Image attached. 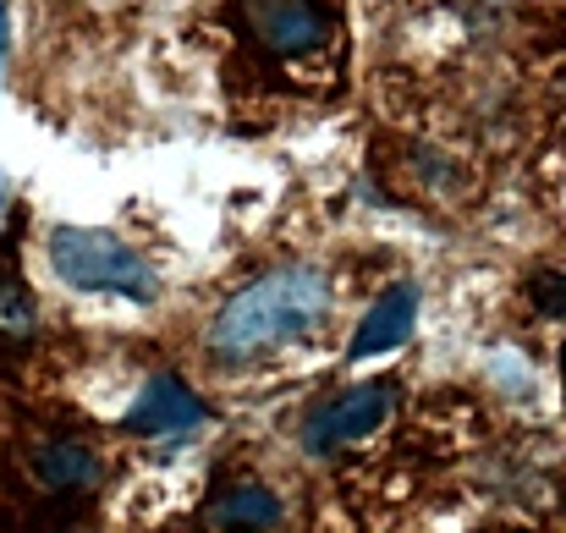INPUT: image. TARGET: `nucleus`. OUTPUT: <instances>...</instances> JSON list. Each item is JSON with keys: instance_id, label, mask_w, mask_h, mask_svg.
<instances>
[{"instance_id": "423d86ee", "label": "nucleus", "mask_w": 566, "mask_h": 533, "mask_svg": "<svg viewBox=\"0 0 566 533\" xmlns=\"http://www.w3.org/2000/svg\"><path fill=\"white\" fill-rule=\"evenodd\" d=\"M412 320H418V292L412 286H390L375 309L364 314V325L353 336V357H375V353L401 347L412 336Z\"/></svg>"}, {"instance_id": "f03ea898", "label": "nucleus", "mask_w": 566, "mask_h": 533, "mask_svg": "<svg viewBox=\"0 0 566 533\" xmlns=\"http://www.w3.org/2000/svg\"><path fill=\"white\" fill-rule=\"evenodd\" d=\"M50 264L61 281L83 286V292H122L149 303L155 297V270L144 253H133L127 242H116L111 231H88V226H55L50 231Z\"/></svg>"}, {"instance_id": "0eeeda50", "label": "nucleus", "mask_w": 566, "mask_h": 533, "mask_svg": "<svg viewBox=\"0 0 566 533\" xmlns=\"http://www.w3.org/2000/svg\"><path fill=\"white\" fill-rule=\"evenodd\" d=\"M33 473L44 490H61V495H83L94 479H99V457L83 446V440H44L33 451Z\"/></svg>"}, {"instance_id": "20e7f679", "label": "nucleus", "mask_w": 566, "mask_h": 533, "mask_svg": "<svg viewBox=\"0 0 566 533\" xmlns=\"http://www.w3.org/2000/svg\"><path fill=\"white\" fill-rule=\"evenodd\" d=\"M390 396H396V390L375 379V385H358V390L325 401V407L308 418V429H303L308 451H336V446H347V440L375 435L379 424H385V412H390Z\"/></svg>"}, {"instance_id": "1a4fd4ad", "label": "nucleus", "mask_w": 566, "mask_h": 533, "mask_svg": "<svg viewBox=\"0 0 566 533\" xmlns=\"http://www.w3.org/2000/svg\"><path fill=\"white\" fill-rule=\"evenodd\" d=\"M0 331L6 336H28L33 331V292L17 281H0Z\"/></svg>"}, {"instance_id": "9d476101", "label": "nucleus", "mask_w": 566, "mask_h": 533, "mask_svg": "<svg viewBox=\"0 0 566 533\" xmlns=\"http://www.w3.org/2000/svg\"><path fill=\"white\" fill-rule=\"evenodd\" d=\"M534 309L551 314V320H562L566 314V275H539V281H534Z\"/></svg>"}, {"instance_id": "6e6552de", "label": "nucleus", "mask_w": 566, "mask_h": 533, "mask_svg": "<svg viewBox=\"0 0 566 533\" xmlns=\"http://www.w3.org/2000/svg\"><path fill=\"white\" fill-rule=\"evenodd\" d=\"M214 523L231 529V533H264V529L281 523V501H275L270 490H259V484H237V490L220 495Z\"/></svg>"}, {"instance_id": "f257e3e1", "label": "nucleus", "mask_w": 566, "mask_h": 533, "mask_svg": "<svg viewBox=\"0 0 566 533\" xmlns=\"http://www.w3.org/2000/svg\"><path fill=\"white\" fill-rule=\"evenodd\" d=\"M331 309V275L314 264H286L259 281H248L209 325V353L220 363H248V357L286 347L308 336Z\"/></svg>"}, {"instance_id": "9b49d317", "label": "nucleus", "mask_w": 566, "mask_h": 533, "mask_svg": "<svg viewBox=\"0 0 566 533\" xmlns=\"http://www.w3.org/2000/svg\"><path fill=\"white\" fill-rule=\"evenodd\" d=\"M562 374H566V353H562Z\"/></svg>"}, {"instance_id": "39448f33", "label": "nucleus", "mask_w": 566, "mask_h": 533, "mask_svg": "<svg viewBox=\"0 0 566 533\" xmlns=\"http://www.w3.org/2000/svg\"><path fill=\"white\" fill-rule=\"evenodd\" d=\"M198 418H203V401L192 396L177 374H160V379H149L144 396L133 401L127 429H138V435H182Z\"/></svg>"}, {"instance_id": "7ed1b4c3", "label": "nucleus", "mask_w": 566, "mask_h": 533, "mask_svg": "<svg viewBox=\"0 0 566 533\" xmlns=\"http://www.w3.org/2000/svg\"><path fill=\"white\" fill-rule=\"evenodd\" d=\"M237 17H242V33L275 61L314 55L331 39L325 0H237Z\"/></svg>"}]
</instances>
